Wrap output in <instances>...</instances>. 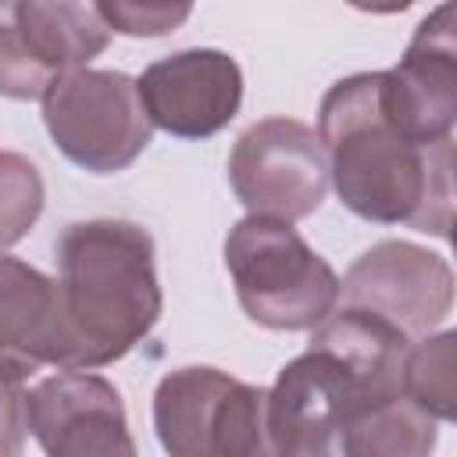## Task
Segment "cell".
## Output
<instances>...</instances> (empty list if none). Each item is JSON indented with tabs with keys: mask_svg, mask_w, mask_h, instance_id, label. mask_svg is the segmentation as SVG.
<instances>
[{
	"mask_svg": "<svg viewBox=\"0 0 457 457\" xmlns=\"http://www.w3.org/2000/svg\"><path fill=\"white\" fill-rule=\"evenodd\" d=\"M353 11H364V14H400L407 11L414 0H346Z\"/></svg>",
	"mask_w": 457,
	"mask_h": 457,
	"instance_id": "cell-20",
	"label": "cell"
},
{
	"mask_svg": "<svg viewBox=\"0 0 457 457\" xmlns=\"http://www.w3.org/2000/svg\"><path fill=\"white\" fill-rule=\"evenodd\" d=\"M386 118L414 143L453 139L457 121V21L443 0L411 36L400 64L378 71Z\"/></svg>",
	"mask_w": 457,
	"mask_h": 457,
	"instance_id": "cell-8",
	"label": "cell"
},
{
	"mask_svg": "<svg viewBox=\"0 0 457 457\" xmlns=\"http://www.w3.org/2000/svg\"><path fill=\"white\" fill-rule=\"evenodd\" d=\"M25 428L50 457L136 453L121 393L93 368H61L25 389Z\"/></svg>",
	"mask_w": 457,
	"mask_h": 457,
	"instance_id": "cell-10",
	"label": "cell"
},
{
	"mask_svg": "<svg viewBox=\"0 0 457 457\" xmlns=\"http://www.w3.org/2000/svg\"><path fill=\"white\" fill-rule=\"evenodd\" d=\"M54 368H107L139 346L161 318L154 236L121 218L71 221L54 246Z\"/></svg>",
	"mask_w": 457,
	"mask_h": 457,
	"instance_id": "cell-3",
	"label": "cell"
},
{
	"mask_svg": "<svg viewBox=\"0 0 457 457\" xmlns=\"http://www.w3.org/2000/svg\"><path fill=\"white\" fill-rule=\"evenodd\" d=\"M339 296L346 307H364L414 339L450 314L453 271L446 257L418 243L382 239L350 264L339 282Z\"/></svg>",
	"mask_w": 457,
	"mask_h": 457,
	"instance_id": "cell-9",
	"label": "cell"
},
{
	"mask_svg": "<svg viewBox=\"0 0 457 457\" xmlns=\"http://www.w3.org/2000/svg\"><path fill=\"white\" fill-rule=\"evenodd\" d=\"M57 75H50L29 50L14 0H0V96L7 100H43L46 86Z\"/></svg>",
	"mask_w": 457,
	"mask_h": 457,
	"instance_id": "cell-17",
	"label": "cell"
},
{
	"mask_svg": "<svg viewBox=\"0 0 457 457\" xmlns=\"http://www.w3.org/2000/svg\"><path fill=\"white\" fill-rule=\"evenodd\" d=\"M14 14L32 57L50 75L86 68L111 43L96 0H14Z\"/></svg>",
	"mask_w": 457,
	"mask_h": 457,
	"instance_id": "cell-13",
	"label": "cell"
},
{
	"mask_svg": "<svg viewBox=\"0 0 457 457\" xmlns=\"http://www.w3.org/2000/svg\"><path fill=\"white\" fill-rule=\"evenodd\" d=\"M328 182L346 211L446 239L453 225V139L414 143L378 104V71L328 86L318 107Z\"/></svg>",
	"mask_w": 457,
	"mask_h": 457,
	"instance_id": "cell-1",
	"label": "cell"
},
{
	"mask_svg": "<svg viewBox=\"0 0 457 457\" xmlns=\"http://www.w3.org/2000/svg\"><path fill=\"white\" fill-rule=\"evenodd\" d=\"M43 125L54 146L93 175L125 171L154 136L136 79L107 68L57 75L43 93Z\"/></svg>",
	"mask_w": 457,
	"mask_h": 457,
	"instance_id": "cell-5",
	"label": "cell"
},
{
	"mask_svg": "<svg viewBox=\"0 0 457 457\" xmlns=\"http://www.w3.org/2000/svg\"><path fill=\"white\" fill-rule=\"evenodd\" d=\"M228 182L250 214L311 218L328 193V161L318 132L296 118L253 121L232 143Z\"/></svg>",
	"mask_w": 457,
	"mask_h": 457,
	"instance_id": "cell-7",
	"label": "cell"
},
{
	"mask_svg": "<svg viewBox=\"0 0 457 457\" xmlns=\"http://www.w3.org/2000/svg\"><path fill=\"white\" fill-rule=\"evenodd\" d=\"M403 396L436 421L457 418V332L411 339L403 357Z\"/></svg>",
	"mask_w": 457,
	"mask_h": 457,
	"instance_id": "cell-15",
	"label": "cell"
},
{
	"mask_svg": "<svg viewBox=\"0 0 457 457\" xmlns=\"http://www.w3.org/2000/svg\"><path fill=\"white\" fill-rule=\"evenodd\" d=\"M96 4L111 32L136 36V39H157L186 25L196 0H96Z\"/></svg>",
	"mask_w": 457,
	"mask_h": 457,
	"instance_id": "cell-18",
	"label": "cell"
},
{
	"mask_svg": "<svg viewBox=\"0 0 457 457\" xmlns=\"http://www.w3.org/2000/svg\"><path fill=\"white\" fill-rule=\"evenodd\" d=\"M43 204L46 186L39 168L18 150H0V250L21 243L32 232Z\"/></svg>",
	"mask_w": 457,
	"mask_h": 457,
	"instance_id": "cell-16",
	"label": "cell"
},
{
	"mask_svg": "<svg viewBox=\"0 0 457 457\" xmlns=\"http://www.w3.org/2000/svg\"><path fill=\"white\" fill-rule=\"evenodd\" d=\"M136 86L154 129L179 139H207L221 132L243 104V71L236 57L211 46L175 50L154 61Z\"/></svg>",
	"mask_w": 457,
	"mask_h": 457,
	"instance_id": "cell-11",
	"label": "cell"
},
{
	"mask_svg": "<svg viewBox=\"0 0 457 457\" xmlns=\"http://www.w3.org/2000/svg\"><path fill=\"white\" fill-rule=\"evenodd\" d=\"M268 389L211 364L168 371L154 389V428L171 457H261Z\"/></svg>",
	"mask_w": 457,
	"mask_h": 457,
	"instance_id": "cell-6",
	"label": "cell"
},
{
	"mask_svg": "<svg viewBox=\"0 0 457 457\" xmlns=\"http://www.w3.org/2000/svg\"><path fill=\"white\" fill-rule=\"evenodd\" d=\"M225 268L246 318L271 332H311L339 303L332 264L282 218L236 221L225 236Z\"/></svg>",
	"mask_w": 457,
	"mask_h": 457,
	"instance_id": "cell-4",
	"label": "cell"
},
{
	"mask_svg": "<svg viewBox=\"0 0 457 457\" xmlns=\"http://www.w3.org/2000/svg\"><path fill=\"white\" fill-rule=\"evenodd\" d=\"M57 286L39 268L0 253V375L29 378L54 364Z\"/></svg>",
	"mask_w": 457,
	"mask_h": 457,
	"instance_id": "cell-12",
	"label": "cell"
},
{
	"mask_svg": "<svg viewBox=\"0 0 457 457\" xmlns=\"http://www.w3.org/2000/svg\"><path fill=\"white\" fill-rule=\"evenodd\" d=\"M439 421L403 393L368 407L339 439L346 457H425L439 439Z\"/></svg>",
	"mask_w": 457,
	"mask_h": 457,
	"instance_id": "cell-14",
	"label": "cell"
},
{
	"mask_svg": "<svg viewBox=\"0 0 457 457\" xmlns=\"http://www.w3.org/2000/svg\"><path fill=\"white\" fill-rule=\"evenodd\" d=\"M25 378L0 375V457L21 453L25 446Z\"/></svg>",
	"mask_w": 457,
	"mask_h": 457,
	"instance_id": "cell-19",
	"label": "cell"
},
{
	"mask_svg": "<svg viewBox=\"0 0 457 457\" xmlns=\"http://www.w3.org/2000/svg\"><path fill=\"white\" fill-rule=\"evenodd\" d=\"M311 332L264 396V436L278 457L339 453L343 432L368 407L403 393L411 336L393 321L343 303Z\"/></svg>",
	"mask_w": 457,
	"mask_h": 457,
	"instance_id": "cell-2",
	"label": "cell"
}]
</instances>
